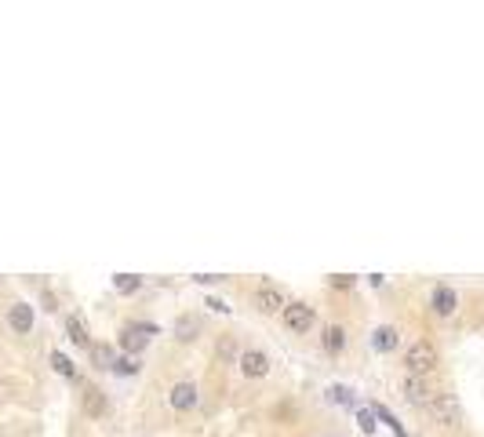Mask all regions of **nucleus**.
<instances>
[{"label": "nucleus", "mask_w": 484, "mask_h": 437, "mask_svg": "<svg viewBox=\"0 0 484 437\" xmlns=\"http://www.w3.org/2000/svg\"><path fill=\"white\" fill-rule=\"evenodd\" d=\"M408 368H412V376H426V371L437 368V350H433L430 343H415L408 346Z\"/></svg>", "instance_id": "obj_1"}, {"label": "nucleus", "mask_w": 484, "mask_h": 437, "mask_svg": "<svg viewBox=\"0 0 484 437\" xmlns=\"http://www.w3.org/2000/svg\"><path fill=\"white\" fill-rule=\"evenodd\" d=\"M153 332H157L153 325H127V328L120 332V346L127 350V358H135V353L146 350V343H150Z\"/></svg>", "instance_id": "obj_2"}, {"label": "nucleus", "mask_w": 484, "mask_h": 437, "mask_svg": "<svg viewBox=\"0 0 484 437\" xmlns=\"http://www.w3.org/2000/svg\"><path fill=\"white\" fill-rule=\"evenodd\" d=\"M426 412L437 419V423H455V419H459V404H455V397H448V394H433L426 401Z\"/></svg>", "instance_id": "obj_3"}, {"label": "nucleus", "mask_w": 484, "mask_h": 437, "mask_svg": "<svg viewBox=\"0 0 484 437\" xmlns=\"http://www.w3.org/2000/svg\"><path fill=\"white\" fill-rule=\"evenodd\" d=\"M284 325L292 328V332H310V325H313V310H310L306 302L284 306Z\"/></svg>", "instance_id": "obj_4"}, {"label": "nucleus", "mask_w": 484, "mask_h": 437, "mask_svg": "<svg viewBox=\"0 0 484 437\" xmlns=\"http://www.w3.org/2000/svg\"><path fill=\"white\" fill-rule=\"evenodd\" d=\"M240 371H244L248 379H263L270 371V358L263 350H244V353H240Z\"/></svg>", "instance_id": "obj_5"}, {"label": "nucleus", "mask_w": 484, "mask_h": 437, "mask_svg": "<svg viewBox=\"0 0 484 437\" xmlns=\"http://www.w3.org/2000/svg\"><path fill=\"white\" fill-rule=\"evenodd\" d=\"M168 401H171L175 412H189L193 404H197V386H193V383H175L171 394H168Z\"/></svg>", "instance_id": "obj_6"}, {"label": "nucleus", "mask_w": 484, "mask_h": 437, "mask_svg": "<svg viewBox=\"0 0 484 437\" xmlns=\"http://www.w3.org/2000/svg\"><path fill=\"white\" fill-rule=\"evenodd\" d=\"M430 306H433V310H437L441 317L455 314V306H459V296H455V288H448V284H437V288H433V299H430Z\"/></svg>", "instance_id": "obj_7"}, {"label": "nucleus", "mask_w": 484, "mask_h": 437, "mask_svg": "<svg viewBox=\"0 0 484 437\" xmlns=\"http://www.w3.org/2000/svg\"><path fill=\"white\" fill-rule=\"evenodd\" d=\"M8 325L19 332V335H26L29 328H33V306H26V302H15L11 310H8Z\"/></svg>", "instance_id": "obj_8"}, {"label": "nucleus", "mask_w": 484, "mask_h": 437, "mask_svg": "<svg viewBox=\"0 0 484 437\" xmlns=\"http://www.w3.org/2000/svg\"><path fill=\"white\" fill-rule=\"evenodd\" d=\"M397 343H400V335H397L393 325H382V328H375V335H372V346H375L379 353H393Z\"/></svg>", "instance_id": "obj_9"}, {"label": "nucleus", "mask_w": 484, "mask_h": 437, "mask_svg": "<svg viewBox=\"0 0 484 437\" xmlns=\"http://www.w3.org/2000/svg\"><path fill=\"white\" fill-rule=\"evenodd\" d=\"M255 306H259V310H266V314H273V310H281V306H284V299H281V291L277 288H259V291H255Z\"/></svg>", "instance_id": "obj_10"}, {"label": "nucleus", "mask_w": 484, "mask_h": 437, "mask_svg": "<svg viewBox=\"0 0 484 437\" xmlns=\"http://www.w3.org/2000/svg\"><path fill=\"white\" fill-rule=\"evenodd\" d=\"M66 332H70V339H73L77 346H88V350H91V335H88V325H84V321H80L77 314L66 321Z\"/></svg>", "instance_id": "obj_11"}, {"label": "nucleus", "mask_w": 484, "mask_h": 437, "mask_svg": "<svg viewBox=\"0 0 484 437\" xmlns=\"http://www.w3.org/2000/svg\"><path fill=\"white\" fill-rule=\"evenodd\" d=\"M405 390H408V401H415V404H426L433 394L426 390V383L423 379H419V376H408L405 379Z\"/></svg>", "instance_id": "obj_12"}, {"label": "nucleus", "mask_w": 484, "mask_h": 437, "mask_svg": "<svg viewBox=\"0 0 484 437\" xmlns=\"http://www.w3.org/2000/svg\"><path fill=\"white\" fill-rule=\"evenodd\" d=\"M343 346H346V332L338 325H328L325 328V350L328 353H343Z\"/></svg>", "instance_id": "obj_13"}, {"label": "nucleus", "mask_w": 484, "mask_h": 437, "mask_svg": "<svg viewBox=\"0 0 484 437\" xmlns=\"http://www.w3.org/2000/svg\"><path fill=\"white\" fill-rule=\"evenodd\" d=\"M91 361H95V368H113V365H117V358H113V350L109 346H91Z\"/></svg>", "instance_id": "obj_14"}, {"label": "nucleus", "mask_w": 484, "mask_h": 437, "mask_svg": "<svg viewBox=\"0 0 484 437\" xmlns=\"http://www.w3.org/2000/svg\"><path fill=\"white\" fill-rule=\"evenodd\" d=\"M84 408H88V415H102L106 412V397L99 390H88L84 394Z\"/></svg>", "instance_id": "obj_15"}, {"label": "nucleus", "mask_w": 484, "mask_h": 437, "mask_svg": "<svg viewBox=\"0 0 484 437\" xmlns=\"http://www.w3.org/2000/svg\"><path fill=\"white\" fill-rule=\"evenodd\" d=\"M113 288H117L120 296H132V291L139 288V277L135 273H117V277H113Z\"/></svg>", "instance_id": "obj_16"}, {"label": "nucleus", "mask_w": 484, "mask_h": 437, "mask_svg": "<svg viewBox=\"0 0 484 437\" xmlns=\"http://www.w3.org/2000/svg\"><path fill=\"white\" fill-rule=\"evenodd\" d=\"M52 368L58 371V376H66V379H73V376H77V368L70 365V358H66V353H58V350L52 353Z\"/></svg>", "instance_id": "obj_17"}, {"label": "nucleus", "mask_w": 484, "mask_h": 437, "mask_svg": "<svg viewBox=\"0 0 484 437\" xmlns=\"http://www.w3.org/2000/svg\"><path fill=\"white\" fill-rule=\"evenodd\" d=\"M328 401L331 404H353V390L350 386H328Z\"/></svg>", "instance_id": "obj_18"}, {"label": "nucleus", "mask_w": 484, "mask_h": 437, "mask_svg": "<svg viewBox=\"0 0 484 437\" xmlns=\"http://www.w3.org/2000/svg\"><path fill=\"white\" fill-rule=\"evenodd\" d=\"M175 332H179V339H182V343H189V339H193V332H197V321H193V317H179V325H175Z\"/></svg>", "instance_id": "obj_19"}, {"label": "nucleus", "mask_w": 484, "mask_h": 437, "mask_svg": "<svg viewBox=\"0 0 484 437\" xmlns=\"http://www.w3.org/2000/svg\"><path fill=\"white\" fill-rule=\"evenodd\" d=\"M113 371H120V376H135V371H139V361H135V358H120L117 365H113Z\"/></svg>", "instance_id": "obj_20"}, {"label": "nucleus", "mask_w": 484, "mask_h": 437, "mask_svg": "<svg viewBox=\"0 0 484 437\" xmlns=\"http://www.w3.org/2000/svg\"><path fill=\"white\" fill-rule=\"evenodd\" d=\"M375 415H379V419H382V423H390V427H393V434H397V437H405V430H400V427H397V419H393V415H390V412H386V408H382V404H375Z\"/></svg>", "instance_id": "obj_21"}, {"label": "nucleus", "mask_w": 484, "mask_h": 437, "mask_svg": "<svg viewBox=\"0 0 484 437\" xmlns=\"http://www.w3.org/2000/svg\"><path fill=\"white\" fill-rule=\"evenodd\" d=\"M357 427H361V430H368V434H372V430H375V415L368 412V408H364V412H357Z\"/></svg>", "instance_id": "obj_22"}, {"label": "nucleus", "mask_w": 484, "mask_h": 437, "mask_svg": "<svg viewBox=\"0 0 484 437\" xmlns=\"http://www.w3.org/2000/svg\"><path fill=\"white\" fill-rule=\"evenodd\" d=\"M208 306H212V310H222V314H226V310H230V306H226L222 299H215V296H212V299H208Z\"/></svg>", "instance_id": "obj_23"}, {"label": "nucleus", "mask_w": 484, "mask_h": 437, "mask_svg": "<svg viewBox=\"0 0 484 437\" xmlns=\"http://www.w3.org/2000/svg\"><path fill=\"white\" fill-rule=\"evenodd\" d=\"M331 284H335V288H350V284H353V277H335Z\"/></svg>", "instance_id": "obj_24"}]
</instances>
